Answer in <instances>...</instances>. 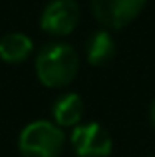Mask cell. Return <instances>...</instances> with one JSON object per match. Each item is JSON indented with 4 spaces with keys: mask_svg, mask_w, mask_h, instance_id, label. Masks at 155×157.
Returning a JSON list of instances; mask_svg holds the SVG:
<instances>
[{
    "mask_svg": "<svg viewBox=\"0 0 155 157\" xmlns=\"http://www.w3.org/2000/svg\"><path fill=\"white\" fill-rule=\"evenodd\" d=\"M64 147V133L50 121H34L20 133L18 149L22 157H58Z\"/></svg>",
    "mask_w": 155,
    "mask_h": 157,
    "instance_id": "2",
    "label": "cell"
},
{
    "mask_svg": "<svg viewBox=\"0 0 155 157\" xmlns=\"http://www.w3.org/2000/svg\"><path fill=\"white\" fill-rule=\"evenodd\" d=\"M84 115V101L78 94H66L54 104V119L62 127H72Z\"/></svg>",
    "mask_w": 155,
    "mask_h": 157,
    "instance_id": "7",
    "label": "cell"
},
{
    "mask_svg": "<svg viewBox=\"0 0 155 157\" xmlns=\"http://www.w3.org/2000/svg\"><path fill=\"white\" fill-rule=\"evenodd\" d=\"M32 52V40L22 32H10L0 38V58L8 64L24 62Z\"/></svg>",
    "mask_w": 155,
    "mask_h": 157,
    "instance_id": "6",
    "label": "cell"
},
{
    "mask_svg": "<svg viewBox=\"0 0 155 157\" xmlns=\"http://www.w3.org/2000/svg\"><path fill=\"white\" fill-rule=\"evenodd\" d=\"M80 22V6L76 0H52L42 14L40 26L54 36H68Z\"/></svg>",
    "mask_w": 155,
    "mask_h": 157,
    "instance_id": "5",
    "label": "cell"
},
{
    "mask_svg": "<svg viewBox=\"0 0 155 157\" xmlns=\"http://www.w3.org/2000/svg\"><path fill=\"white\" fill-rule=\"evenodd\" d=\"M149 117H151V123H153V127H155V101L151 104V111H149Z\"/></svg>",
    "mask_w": 155,
    "mask_h": 157,
    "instance_id": "9",
    "label": "cell"
},
{
    "mask_svg": "<svg viewBox=\"0 0 155 157\" xmlns=\"http://www.w3.org/2000/svg\"><path fill=\"white\" fill-rule=\"evenodd\" d=\"M88 62L93 66H104L108 64L109 60L113 58L115 54V42L113 38L109 36V32L105 30H100L96 34H92V38L88 40Z\"/></svg>",
    "mask_w": 155,
    "mask_h": 157,
    "instance_id": "8",
    "label": "cell"
},
{
    "mask_svg": "<svg viewBox=\"0 0 155 157\" xmlns=\"http://www.w3.org/2000/svg\"><path fill=\"white\" fill-rule=\"evenodd\" d=\"M72 145L80 157H108L112 153V137L100 123L76 125L72 131Z\"/></svg>",
    "mask_w": 155,
    "mask_h": 157,
    "instance_id": "4",
    "label": "cell"
},
{
    "mask_svg": "<svg viewBox=\"0 0 155 157\" xmlns=\"http://www.w3.org/2000/svg\"><path fill=\"white\" fill-rule=\"evenodd\" d=\"M145 0H92L97 22L108 28H123L143 10Z\"/></svg>",
    "mask_w": 155,
    "mask_h": 157,
    "instance_id": "3",
    "label": "cell"
},
{
    "mask_svg": "<svg viewBox=\"0 0 155 157\" xmlns=\"http://www.w3.org/2000/svg\"><path fill=\"white\" fill-rule=\"evenodd\" d=\"M80 70L78 52L68 44H48L36 58L38 80L48 88H64L72 84Z\"/></svg>",
    "mask_w": 155,
    "mask_h": 157,
    "instance_id": "1",
    "label": "cell"
}]
</instances>
